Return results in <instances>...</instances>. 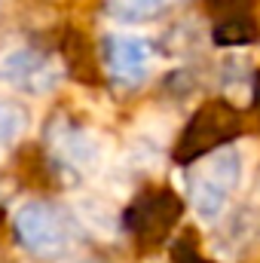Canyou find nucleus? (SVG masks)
Listing matches in <instances>:
<instances>
[{
  "instance_id": "nucleus-7",
  "label": "nucleus",
  "mask_w": 260,
  "mask_h": 263,
  "mask_svg": "<svg viewBox=\"0 0 260 263\" xmlns=\"http://www.w3.org/2000/svg\"><path fill=\"white\" fill-rule=\"evenodd\" d=\"M156 49L141 34H107L101 46V62L117 86H141L153 70Z\"/></svg>"
},
{
  "instance_id": "nucleus-2",
  "label": "nucleus",
  "mask_w": 260,
  "mask_h": 263,
  "mask_svg": "<svg viewBox=\"0 0 260 263\" xmlns=\"http://www.w3.org/2000/svg\"><path fill=\"white\" fill-rule=\"evenodd\" d=\"M184 211H187V202L175 187L147 184L135 193L129 208L123 211V227L141 251H153L172 239Z\"/></svg>"
},
{
  "instance_id": "nucleus-11",
  "label": "nucleus",
  "mask_w": 260,
  "mask_h": 263,
  "mask_svg": "<svg viewBox=\"0 0 260 263\" xmlns=\"http://www.w3.org/2000/svg\"><path fill=\"white\" fill-rule=\"evenodd\" d=\"M169 257H172V263H211L202 254V239H199V233H196L193 227H184V230L172 239Z\"/></svg>"
},
{
  "instance_id": "nucleus-3",
  "label": "nucleus",
  "mask_w": 260,
  "mask_h": 263,
  "mask_svg": "<svg viewBox=\"0 0 260 263\" xmlns=\"http://www.w3.org/2000/svg\"><path fill=\"white\" fill-rule=\"evenodd\" d=\"M242 181V153L230 144L187 165V196L202 220H217Z\"/></svg>"
},
{
  "instance_id": "nucleus-1",
  "label": "nucleus",
  "mask_w": 260,
  "mask_h": 263,
  "mask_svg": "<svg viewBox=\"0 0 260 263\" xmlns=\"http://www.w3.org/2000/svg\"><path fill=\"white\" fill-rule=\"evenodd\" d=\"M242 132H245V117L233 101L208 98L184 123V129H181L175 147H172V159L187 168L196 159H202V156H208L220 147H230Z\"/></svg>"
},
{
  "instance_id": "nucleus-5",
  "label": "nucleus",
  "mask_w": 260,
  "mask_h": 263,
  "mask_svg": "<svg viewBox=\"0 0 260 263\" xmlns=\"http://www.w3.org/2000/svg\"><path fill=\"white\" fill-rule=\"evenodd\" d=\"M46 147L55 153V159L70 172V178L77 181L80 175L95 172L104 162V147L101 138L89 126L73 123L70 117H55L46 126Z\"/></svg>"
},
{
  "instance_id": "nucleus-8",
  "label": "nucleus",
  "mask_w": 260,
  "mask_h": 263,
  "mask_svg": "<svg viewBox=\"0 0 260 263\" xmlns=\"http://www.w3.org/2000/svg\"><path fill=\"white\" fill-rule=\"evenodd\" d=\"M15 175L22 184H28L31 190H59L65 184H73L70 172L55 159V153L46 147V141H34V144H22L15 150Z\"/></svg>"
},
{
  "instance_id": "nucleus-12",
  "label": "nucleus",
  "mask_w": 260,
  "mask_h": 263,
  "mask_svg": "<svg viewBox=\"0 0 260 263\" xmlns=\"http://www.w3.org/2000/svg\"><path fill=\"white\" fill-rule=\"evenodd\" d=\"M65 263H104L101 257H95V254H80V257H70Z\"/></svg>"
},
{
  "instance_id": "nucleus-4",
  "label": "nucleus",
  "mask_w": 260,
  "mask_h": 263,
  "mask_svg": "<svg viewBox=\"0 0 260 263\" xmlns=\"http://www.w3.org/2000/svg\"><path fill=\"white\" fill-rule=\"evenodd\" d=\"M12 230L18 245L37 260H62L73 242L70 220L59 205L46 199H28L12 211Z\"/></svg>"
},
{
  "instance_id": "nucleus-10",
  "label": "nucleus",
  "mask_w": 260,
  "mask_h": 263,
  "mask_svg": "<svg viewBox=\"0 0 260 263\" xmlns=\"http://www.w3.org/2000/svg\"><path fill=\"white\" fill-rule=\"evenodd\" d=\"M25 129H28V110L12 98H0V147H12Z\"/></svg>"
},
{
  "instance_id": "nucleus-13",
  "label": "nucleus",
  "mask_w": 260,
  "mask_h": 263,
  "mask_svg": "<svg viewBox=\"0 0 260 263\" xmlns=\"http://www.w3.org/2000/svg\"><path fill=\"white\" fill-rule=\"evenodd\" d=\"M251 95H254V107H260V70L254 73V86H251Z\"/></svg>"
},
{
  "instance_id": "nucleus-6",
  "label": "nucleus",
  "mask_w": 260,
  "mask_h": 263,
  "mask_svg": "<svg viewBox=\"0 0 260 263\" xmlns=\"http://www.w3.org/2000/svg\"><path fill=\"white\" fill-rule=\"evenodd\" d=\"M62 62L37 46H15L0 55V83L28 92V95H46L62 80Z\"/></svg>"
},
{
  "instance_id": "nucleus-9",
  "label": "nucleus",
  "mask_w": 260,
  "mask_h": 263,
  "mask_svg": "<svg viewBox=\"0 0 260 263\" xmlns=\"http://www.w3.org/2000/svg\"><path fill=\"white\" fill-rule=\"evenodd\" d=\"M172 3H178V0H107L104 9L120 25H138V22H147V18L159 15Z\"/></svg>"
}]
</instances>
